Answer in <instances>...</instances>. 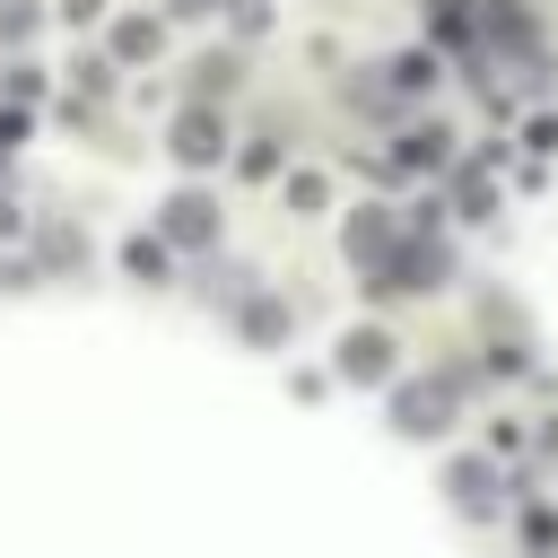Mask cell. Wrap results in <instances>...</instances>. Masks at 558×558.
<instances>
[{"label":"cell","instance_id":"obj_1","mask_svg":"<svg viewBox=\"0 0 558 558\" xmlns=\"http://www.w3.org/2000/svg\"><path fill=\"white\" fill-rule=\"evenodd\" d=\"M209 227H218V209H209V201H201V192H183V201H174V209H166V235H174V244H201V235H209Z\"/></svg>","mask_w":558,"mask_h":558},{"label":"cell","instance_id":"obj_2","mask_svg":"<svg viewBox=\"0 0 558 558\" xmlns=\"http://www.w3.org/2000/svg\"><path fill=\"white\" fill-rule=\"evenodd\" d=\"M340 366H349V375H384V366H392V340H384V331H349V340H340Z\"/></svg>","mask_w":558,"mask_h":558},{"label":"cell","instance_id":"obj_3","mask_svg":"<svg viewBox=\"0 0 558 558\" xmlns=\"http://www.w3.org/2000/svg\"><path fill=\"white\" fill-rule=\"evenodd\" d=\"M174 157H192V166L218 157V113H183V122H174Z\"/></svg>","mask_w":558,"mask_h":558},{"label":"cell","instance_id":"obj_4","mask_svg":"<svg viewBox=\"0 0 558 558\" xmlns=\"http://www.w3.org/2000/svg\"><path fill=\"white\" fill-rule=\"evenodd\" d=\"M401 427H410V436H436V427H445V392H436V384L401 392Z\"/></svg>","mask_w":558,"mask_h":558},{"label":"cell","instance_id":"obj_5","mask_svg":"<svg viewBox=\"0 0 558 558\" xmlns=\"http://www.w3.org/2000/svg\"><path fill=\"white\" fill-rule=\"evenodd\" d=\"M349 244H357L366 262H384V244H392V218H384V209H357V218H349Z\"/></svg>","mask_w":558,"mask_h":558},{"label":"cell","instance_id":"obj_6","mask_svg":"<svg viewBox=\"0 0 558 558\" xmlns=\"http://www.w3.org/2000/svg\"><path fill=\"white\" fill-rule=\"evenodd\" d=\"M113 52H131V61H140V52H157V26H140V17H122V26H113Z\"/></svg>","mask_w":558,"mask_h":558},{"label":"cell","instance_id":"obj_7","mask_svg":"<svg viewBox=\"0 0 558 558\" xmlns=\"http://www.w3.org/2000/svg\"><path fill=\"white\" fill-rule=\"evenodd\" d=\"M401 157H410V166H445V131H410Z\"/></svg>","mask_w":558,"mask_h":558},{"label":"cell","instance_id":"obj_8","mask_svg":"<svg viewBox=\"0 0 558 558\" xmlns=\"http://www.w3.org/2000/svg\"><path fill=\"white\" fill-rule=\"evenodd\" d=\"M244 331H262V340H270V331H288V314H279L270 296H253V305H244Z\"/></svg>","mask_w":558,"mask_h":558},{"label":"cell","instance_id":"obj_9","mask_svg":"<svg viewBox=\"0 0 558 558\" xmlns=\"http://www.w3.org/2000/svg\"><path fill=\"white\" fill-rule=\"evenodd\" d=\"M480 488H488V462H453V497L480 506Z\"/></svg>","mask_w":558,"mask_h":558},{"label":"cell","instance_id":"obj_10","mask_svg":"<svg viewBox=\"0 0 558 558\" xmlns=\"http://www.w3.org/2000/svg\"><path fill=\"white\" fill-rule=\"evenodd\" d=\"M392 78H401V87H427V78H436V61H427V52H401V61H392Z\"/></svg>","mask_w":558,"mask_h":558}]
</instances>
